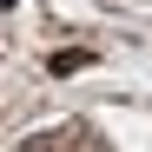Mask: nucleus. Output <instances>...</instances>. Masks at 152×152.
Listing matches in <instances>:
<instances>
[{
  "label": "nucleus",
  "instance_id": "nucleus-1",
  "mask_svg": "<svg viewBox=\"0 0 152 152\" xmlns=\"http://www.w3.org/2000/svg\"><path fill=\"white\" fill-rule=\"evenodd\" d=\"M86 66H93V53H86V46H60V53L46 60V73H53V80H66V73H86Z\"/></svg>",
  "mask_w": 152,
  "mask_h": 152
}]
</instances>
